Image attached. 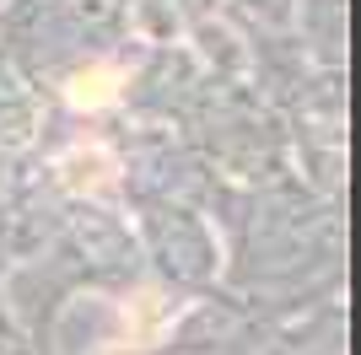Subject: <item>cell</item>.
Wrapping results in <instances>:
<instances>
[{
    "mask_svg": "<svg viewBox=\"0 0 361 355\" xmlns=\"http://www.w3.org/2000/svg\"><path fill=\"white\" fill-rule=\"evenodd\" d=\"M119 173H124V162L103 146V140H75V146L60 156V183L71 194H108L119 183Z\"/></svg>",
    "mask_w": 361,
    "mask_h": 355,
    "instance_id": "obj_1",
    "label": "cell"
},
{
    "mask_svg": "<svg viewBox=\"0 0 361 355\" xmlns=\"http://www.w3.org/2000/svg\"><path fill=\"white\" fill-rule=\"evenodd\" d=\"M124 65H87V70H75L65 81V103L81 108V113H97V108H114L124 92Z\"/></svg>",
    "mask_w": 361,
    "mask_h": 355,
    "instance_id": "obj_3",
    "label": "cell"
},
{
    "mask_svg": "<svg viewBox=\"0 0 361 355\" xmlns=\"http://www.w3.org/2000/svg\"><path fill=\"white\" fill-rule=\"evenodd\" d=\"M173 318H178V307H173L162 291H151V285H146V291H135L130 301H124V344L146 350V344L167 340Z\"/></svg>",
    "mask_w": 361,
    "mask_h": 355,
    "instance_id": "obj_2",
    "label": "cell"
}]
</instances>
